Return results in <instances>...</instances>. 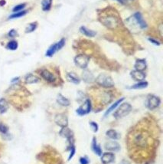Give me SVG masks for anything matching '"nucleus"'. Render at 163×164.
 I'll use <instances>...</instances> for the list:
<instances>
[{
  "mask_svg": "<svg viewBox=\"0 0 163 164\" xmlns=\"http://www.w3.org/2000/svg\"><path fill=\"white\" fill-rule=\"evenodd\" d=\"M129 145H132L134 149L147 150L153 144L151 133L147 130L134 129L132 133H129Z\"/></svg>",
  "mask_w": 163,
  "mask_h": 164,
  "instance_id": "nucleus-1",
  "label": "nucleus"
},
{
  "mask_svg": "<svg viewBox=\"0 0 163 164\" xmlns=\"http://www.w3.org/2000/svg\"><path fill=\"white\" fill-rule=\"evenodd\" d=\"M97 83L104 88H112L114 86V82L113 81L112 78L109 75H107L105 74H100L97 79H96Z\"/></svg>",
  "mask_w": 163,
  "mask_h": 164,
  "instance_id": "nucleus-2",
  "label": "nucleus"
},
{
  "mask_svg": "<svg viewBox=\"0 0 163 164\" xmlns=\"http://www.w3.org/2000/svg\"><path fill=\"white\" fill-rule=\"evenodd\" d=\"M131 110H132V107L129 104L123 103L120 105V107L113 114V116H114L115 118L117 119L122 118V117L127 116V114L131 111Z\"/></svg>",
  "mask_w": 163,
  "mask_h": 164,
  "instance_id": "nucleus-3",
  "label": "nucleus"
},
{
  "mask_svg": "<svg viewBox=\"0 0 163 164\" xmlns=\"http://www.w3.org/2000/svg\"><path fill=\"white\" fill-rule=\"evenodd\" d=\"M65 45V39L61 38L58 42L55 43L54 45L50 46V48L46 52V56L47 57H51L59 50H61L64 46Z\"/></svg>",
  "mask_w": 163,
  "mask_h": 164,
  "instance_id": "nucleus-4",
  "label": "nucleus"
},
{
  "mask_svg": "<svg viewBox=\"0 0 163 164\" xmlns=\"http://www.w3.org/2000/svg\"><path fill=\"white\" fill-rule=\"evenodd\" d=\"M161 104L160 99L155 96V95H149L146 100V106L149 109L154 110L157 108Z\"/></svg>",
  "mask_w": 163,
  "mask_h": 164,
  "instance_id": "nucleus-5",
  "label": "nucleus"
},
{
  "mask_svg": "<svg viewBox=\"0 0 163 164\" xmlns=\"http://www.w3.org/2000/svg\"><path fill=\"white\" fill-rule=\"evenodd\" d=\"M89 62H90V58L87 55H79L76 56L74 58V62L76 65L81 68H86L88 65Z\"/></svg>",
  "mask_w": 163,
  "mask_h": 164,
  "instance_id": "nucleus-6",
  "label": "nucleus"
},
{
  "mask_svg": "<svg viewBox=\"0 0 163 164\" xmlns=\"http://www.w3.org/2000/svg\"><path fill=\"white\" fill-rule=\"evenodd\" d=\"M91 100H87L85 102H84L83 105L81 106V107H80L78 109L76 110V112H77V114H79V115H81V116H83V115H85V114H89L90 111H91Z\"/></svg>",
  "mask_w": 163,
  "mask_h": 164,
  "instance_id": "nucleus-7",
  "label": "nucleus"
},
{
  "mask_svg": "<svg viewBox=\"0 0 163 164\" xmlns=\"http://www.w3.org/2000/svg\"><path fill=\"white\" fill-rule=\"evenodd\" d=\"M41 76L46 81L49 82V83H54L56 81V78L53 74L51 73V71H49L47 69H43L40 72Z\"/></svg>",
  "mask_w": 163,
  "mask_h": 164,
  "instance_id": "nucleus-8",
  "label": "nucleus"
},
{
  "mask_svg": "<svg viewBox=\"0 0 163 164\" xmlns=\"http://www.w3.org/2000/svg\"><path fill=\"white\" fill-rule=\"evenodd\" d=\"M56 124L57 125H59L60 127H67V124H68V121H67V118L65 115L64 114H57L55 119H54Z\"/></svg>",
  "mask_w": 163,
  "mask_h": 164,
  "instance_id": "nucleus-9",
  "label": "nucleus"
},
{
  "mask_svg": "<svg viewBox=\"0 0 163 164\" xmlns=\"http://www.w3.org/2000/svg\"><path fill=\"white\" fill-rule=\"evenodd\" d=\"M115 160V156L112 153H105L101 157V161L103 164H109L113 163Z\"/></svg>",
  "mask_w": 163,
  "mask_h": 164,
  "instance_id": "nucleus-10",
  "label": "nucleus"
},
{
  "mask_svg": "<svg viewBox=\"0 0 163 164\" xmlns=\"http://www.w3.org/2000/svg\"><path fill=\"white\" fill-rule=\"evenodd\" d=\"M105 149L109 151H118L120 149V146L115 141H109L105 144Z\"/></svg>",
  "mask_w": 163,
  "mask_h": 164,
  "instance_id": "nucleus-11",
  "label": "nucleus"
},
{
  "mask_svg": "<svg viewBox=\"0 0 163 164\" xmlns=\"http://www.w3.org/2000/svg\"><path fill=\"white\" fill-rule=\"evenodd\" d=\"M131 77L137 81H143L145 78V74L143 71H133L131 72Z\"/></svg>",
  "mask_w": 163,
  "mask_h": 164,
  "instance_id": "nucleus-12",
  "label": "nucleus"
},
{
  "mask_svg": "<svg viewBox=\"0 0 163 164\" xmlns=\"http://www.w3.org/2000/svg\"><path fill=\"white\" fill-rule=\"evenodd\" d=\"M134 18L136 19L137 24L139 25V26L141 28H145L147 27L146 22H145V20L143 18V16L141 15V13L136 12V14L134 15Z\"/></svg>",
  "mask_w": 163,
  "mask_h": 164,
  "instance_id": "nucleus-13",
  "label": "nucleus"
},
{
  "mask_svg": "<svg viewBox=\"0 0 163 164\" xmlns=\"http://www.w3.org/2000/svg\"><path fill=\"white\" fill-rule=\"evenodd\" d=\"M135 68L136 71H143L146 68V62L144 59H139L135 63Z\"/></svg>",
  "mask_w": 163,
  "mask_h": 164,
  "instance_id": "nucleus-14",
  "label": "nucleus"
},
{
  "mask_svg": "<svg viewBox=\"0 0 163 164\" xmlns=\"http://www.w3.org/2000/svg\"><path fill=\"white\" fill-rule=\"evenodd\" d=\"M80 32H81V33H82L83 35L87 37H91V38L92 37H94L96 35V34H97L94 31L91 30V29L87 28L85 27V26H81V27L80 28Z\"/></svg>",
  "mask_w": 163,
  "mask_h": 164,
  "instance_id": "nucleus-15",
  "label": "nucleus"
},
{
  "mask_svg": "<svg viewBox=\"0 0 163 164\" xmlns=\"http://www.w3.org/2000/svg\"><path fill=\"white\" fill-rule=\"evenodd\" d=\"M92 149H93V152H94L98 156L102 155V150H101L100 146L98 145L96 138H93V141H92Z\"/></svg>",
  "mask_w": 163,
  "mask_h": 164,
  "instance_id": "nucleus-16",
  "label": "nucleus"
},
{
  "mask_svg": "<svg viewBox=\"0 0 163 164\" xmlns=\"http://www.w3.org/2000/svg\"><path fill=\"white\" fill-rule=\"evenodd\" d=\"M57 101L61 106L67 107V106L70 105V101H69V100H67L65 97H64L62 94H58L57 98Z\"/></svg>",
  "mask_w": 163,
  "mask_h": 164,
  "instance_id": "nucleus-17",
  "label": "nucleus"
},
{
  "mask_svg": "<svg viewBox=\"0 0 163 164\" xmlns=\"http://www.w3.org/2000/svg\"><path fill=\"white\" fill-rule=\"evenodd\" d=\"M124 100V98H120L119 100H117L113 104H112V106L111 107H109L108 108V110L106 111V113H105V114H104V117H107V115H109L112 111H113L114 110L117 108V107H118V105L122 102V101H123Z\"/></svg>",
  "mask_w": 163,
  "mask_h": 164,
  "instance_id": "nucleus-18",
  "label": "nucleus"
},
{
  "mask_svg": "<svg viewBox=\"0 0 163 164\" xmlns=\"http://www.w3.org/2000/svg\"><path fill=\"white\" fill-rule=\"evenodd\" d=\"M67 79H68L69 81L72 82V83L75 84H79L81 82L80 78L77 76V74L75 73H73V72L67 74Z\"/></svg>",
  "mask_w": 163,
  "mask_h": 164,
  "instance_id": "nucleus-19",
  "label": "nucleus"
},
{
  "mask_svg": "<svg viewBox=\"0 0 163 164\" xmlns=\"http://www.w3.org/2000/svg\"><path fill=\"white\" fill-rule=\"evenodd\" d=\"M9 109V104L6 99H0V114H4Z\"/></svg>",
  "mask_w": 163,
  "mask_h": 164,
  "instance_id": "nucleus-20",
  "label": "nucleus"
},
{
  "mask_svg": "<svg viewBox=\"0 0 163 164\" xmlns=\"http://www.w3.org/2000/svg\"><path fill=\"white\" fill-rule=\"evenodd\" d=\"M103 23L105 24V25H107V27H114L115 25H117V19L113 17H108L105 19V21L103 22Z\"/></svg>",
  "mask_w": 163,
  "mask_h": 164,
  "instance_id": "nucleus-21",
  "label": "nucleus"
},
{
  "mask_svg": "<svg viewBox=\"0 0 163 164\" xmlns=\"http://www.w3.org/2000/svg\"><path fill=\"white\" fill-rule=\"evenodd\" d=\"M39 81V79L37 78L36 76L31 74H28L27 76L25 77V82L27 84H35L37 82Z\"/></svg>",
  "mask_w": 163,
  "mask_h": 164,
  "instance_id": "nucleus-22",
  "label": "nucleus"
},
{
  "mask_svg": "<svg viewBox=\"0 0 163 164\" xmlns=\"http://www.w3.org/2000/svg\"><path fill=\"white\" fill-rule=\"evenodd\" d=\"M52 5V0H42L41 2V6H42V9L43 11H49L51 8Z\"/></svg>",
  "mask_w": 163,
  "mask_h": 164,
  "instance_id": "nucleus-23",
  "label": "nucleus"
},
{
  "mask_svg": "<svg viewBox=\"0 0 163 164\" xmlns=\"http://www.w3.org/2000/svg\"><path fill=\"white\" fill-rule=\"evenodd\" d=\"M27 10H24V11H20V12H15V13L12 14L11 16H9V19H13V18H21V17L25 16L27 14Z\"/></svg>",
  "mask_w": 163,
  "mask_h": 164,
  "instance_id": "nucleus-24",
  "label": "nucleus"
},
{
  "mask_svg": "<svg viewBox=\"0 0 163 164\" xmlns=\"http://www.w3.org/2000/svg\"><path fill=\"white\" fill-rule=\"evenodd\" d=\"M147 86H148L147 81H139L137 84L130 87V88L131 89H143V88H145Z\"/></svg>",
  "mask_w": 163,
  "mask_h": 164,
  "instance_id": "nucleus-25",
  "label": "nucleus"
},
{
  "mask_svg": "<svg viewBox=\"0 0 163 164\" xmlns=\"http://www.w3.org/2000/svg\"><path fill=\"white\" fill-rule=\"evenodd\" d=\"M107 136L113 140H118L119 135L117 132L114 130H109L107 132Z\"/></svg>",
  "mask_w": 163,
  "mask_h": 164,
  "instance_id": "nucleus-26",
  "label": "nucleus"
},
{
  "mask_svg": "<svg viewBox=\"0 0 163 164\" xmlns=\"http://www.w3.org/2000/svg\"><path fill=\"white\" fill-rule=\"evenodd\" d=\"M38 27V23L37 22H32V23H30L28 25L26 28H25V32L26 33H31V32H33Z\"/></svg>",
  "mask_w": 163,
  "mask_h": 164,
  "instance_id": "nucleus-27",
  "label": "nucleus"
},
{
  "mask_svg": "<svg viewBox=\"0 0 163 164\" xmlns=\"http://www.w3.org/2000/svg\"><path fill=\"white\" fill-rule=\"evenodd\" d=\"M18 42L16 41H11L8 43V45L6 46V48L9 49V50H12V51H15L18 48Z\"/></svg>",
  "mask_w": 163,
  "mask_h": 164,
  "instance_id": "nucleus-28",
  "label": "nucleus"
},
{
  "mask_svg": "<svg viewBox=\"0 0 163 164\" xmlns=\"http://www.w3.org/2000/svg\"><path fill=\"white\" fill-rule=\"evenodd\" d=\"M60 134H61V136H63V137H67V138H68V139H70V138L71 137V135H72L71 130H70L69 129H67V127H64L63 129L61 130V131Z\"/></svg>",
  "mask_w": 163,
  "mask_h": 164,
  "instance_id": "nucleus-29",
  "label": "nucleus"
},
{
  "mask_svg": "<svg viewBox=\"0 0 163 164\" xmlns=\"http://www.w3.org/2000/svg\"><path fill=\"white\" fill-rule=\"evenodd\" d=\"M25 6H26V4H25V3H22V4H19V5H17V6H15L13 8L12 11H13V12H14V13H15V12H20V11H22V9H25Z\"/></svg>",
  "mask_w": 163,
  "mask_h": 164,
  "instance_id": "nucleus-30",
  "label": "nucleus"
},
{
  "mask_svg": "<svg viewBox=\"0 0 163 164\" xmlns=\"http://www.w3.org/2000/svg\"><path fill=\"white\" fill-rule=\"evenodd\" d=\"M83 77L86 81L91 82L93 81V75L89 71H85L84 74H83Z\"/></svg>",
  "mask_w": 163,
  "mask_h": 164,
  "instance_id": "nucleus-31",
  "label": "nucleus"
},
{
  "mask_svg": "<svg viewBox=\"0 0 163 164\" xmlns=\"http://www.w3.org/2000/svg\"><path fill=\"white\" fill-rule=\"evenodd\" d=\"M9 131V128L3 124H0V132L3 134H6Z\"/></svg>",
  "mask_w": 163,
  "mask_h": 164,
  "instance_id": "nucleus-32",
  "label": "nucleus"
},
{
  "mask_svg": "<svg viewBox=\"0 0 163 164\" xmlns=\"http://www.w3.org/2000/svg\"><path fill=\"white\" fill-rule=\"evenodd\" d=\"M8 35H9L10 38H15V37H16L17 35H18V32H17V31H16V30H15V29H12V30H10V31H9Z\"/></svg>",
  "mask_w": 163,
  "mask_h": 164,
  "instance_id": "nucleus-33",
  "label": "nucleus"
},
{
  "mask_svg": "<svg viewBox=\"0 0 163 164\" xmlns=\"http://www.w3.org/2000/svg\"><path fill=\"white\" fill-rule=\"evenodd\" d=\"M90 124H91V127L93 128V130L96 133V132H97L98 131V124H97V123H95V122H91L90 123Z\"/></svg>",
  "mask_w": 163,
  "mask_h": 164,
  "instance_id": "nucleus-34",
  "label": "nucleus"
},
{
  "mask_svg": "<svg viewBox=\"0 0 163 164\" xmlns=\"http://www.w3.org/2000/svg\"><path fill=\"white\" fill-rule=\"evenodd\" d=\"M80 163L81 164H88L89 163V160L87 157L84 156V157H81L80 159Z\"/></svg>",
  "mask_w": 163,
  "mask_h": 164,
  "instance_id": "nucleus-35",
  "label": "nucleus"
},
{
  "mask_svg": "<svg viewBox=\"0 0 163 164\" xmlns=\"http://www.w3.org/2000/svg\"><path fill=\"white\" fill-rule=\"evenodd\" d=\"M149 41L151 42V43H153V44H154L155 45H160V42H159V41H157V40H155L154 38H149Z\"/></svg>",
  "mask_w": 163,
  "mask_h": 164,
  "instance_id": "nucleus-36",
  "label": "nucleus"
},
{
  "mask_svg": "<svg viewBox=\"0 0 163 164\" xmlns=\"http://www.w3.org/2000/svg\"><path fill=\"white\" fill-rule=\"evenodd\" d=\"M74 153H75V147L72 145L71 146V154H70V156L68 158V160H70L71 159H72V157L74 155Z\"/></svg>",
  "mask_w": 163,
  "mask_h": 164,
  "instance_id": "nucleus-37",
  "label": "nucleus"
},
{
  "mask_svg": "<svg viewBox=\"0 0 163 164\" xmlns=\"http://www.w3.org/2000/svg\"><path fill=\"white\" fill-rule=\"evenodd\" d=\"M5 4H6V1H5V0H1V1H0V6H4Z\"/></svg>",
  "mask_w": 163,
  "mask_h": 164,
  "instance_id": "nucleus-38",
  "label": "nucleus"
},
{
  "mask_svg": "<svg viewBox=\"0 0 163 164\" xmlns=\"http://www.w3.org/2000/svg\"><path fill=\"white\" fill-rule=\"evenodd\" d=\"M120 164H129V163L128 161H126V160H123V162H122V163H120Z\"/></svg>",
  "mask_w": 163,
  "mask_h": 164,
  "instance_id": "nucleus-39",
  "label": "nucleus"
}]
</instances>
